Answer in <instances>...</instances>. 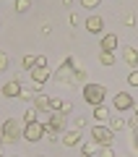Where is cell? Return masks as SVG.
Instances as JSON below:
<instances>
[{
	"label": "cell",
	"instance_id": "cell-1",
	"mask_svg": "<svg viewBox=\"0 0 138 157\" xmlns=\"http://www.w3.org/2000/svg\"><path fill=\"white\" fill-rule=\"evenodd\" d=\"M24 126H26V123H21V121H13V118H8L5 123L0 126V139L5 141V144H11V141L21 139V136H24Z\"/></svg>",
	"mask_w": 138,
	"mask_h": 157
},
{
	"label": "cell",
	"instance_id": "cell-2",
	"mask_svg": "<svg viewBox=\"0 0 138 157\" xmlns=\"http://www.w3.org/2000/svg\"><path fill=\"white\" fill-rule=\"evenodd\" d=\"M104 97H107V89L102 84H83V100H86L91 107L104 105Z\"/></svg>",
	"mask_w": 138,
	"mask_h": 157
},
{
	"label": "cell",
	"instance_id": "cell-3",
	"mask_svg": "<svg viewBox=\"0 0 138 157\" xmlns=\"http://www.w3.org/2000/svg\"><path fill=\"white\" fill-rule=\"evenodd\" d=\"M65 113H60V110H55V113H47V121H44V131L47 134H57L60 136L63 131H65Z\"/></svg>",
	"mask_w": 138,
	"mask_h": 157
},
{
	"label": "cell",
	"instance_id": "cell-4",
	"mask_svg": "<svg viewBox=\"0 0 138 157\" xmlns=\"http://www.w3.org/2000/svg\"><path fill=\"white\" fill-rule=\"evenodd\" d=\"M91 141H96V147H112L115 131H112L110 126H94V128H91Z\"/></svg>",
	"mask_w": 138,
	"mask_h": 157
},
{
	"label": "cell",
	"instance_id": "cell-5",
	"mask_svg": "<svg viewBox=\"0 0 138 157\" xmlns=\"http://www.w3.org/2000/svg\"><path fill=\"white\" fill-rule=\"evenodd\" d=\"M55 78L63 81V84H73V78H76V58H65L63 66L55 71Z\"/></svg>",
	"mask_w": 138,
	"mask_h": 157
},
{
	"label": "cell",
	"instance_id": "cell-6",
	"mask_svg": "<svg viewBox=\"0 0 138 157\" xmlns=\"http://www.w3.org/2000/svg\"><path fill=\"white\" fill-rule=\"evenodd\" d=\"M24 139L26 141H39V139H44V123L42 121H34V123H26L24 126Z\"/></svg>",
	"mask_w": 138,
	"mask_h": 157
},
{
	"label": "cell",
	"instance_id": "cell-7",
	"mask_svg": "<svg viewBox=\"0 0 138 157\" xmlns=\"http://www.w3.org/2000/svg\"><path fill=\"white\" fill-rule=\"evenodd\" d=\"M133 105H136V102H133V97L128 94V92H117L115 94V110L120 113V110H133Z\"/></svg>",
	"mask_w": 138,
	"mask_h": 157
},
{
	"label": "cell",
	"instance_id": "cell-8",
	"mask_svg": "<svg viewBox=\"0 0 138 157\" xmlns=\"http://www.w3.org/2000/svg\"><path fill=\"white\" fill-rule=\"evenodd\" d=\"M21 89H24V86H21V81H18V78L5 81V84L0 86V92H3L5 97H11V100H13V97H21Z\"/></svg>",
	"mask_w": 138,
	"mask_h": 157
},
{
	"label": "cell",
	"instance_id": "cell-9",
	"mask_svg": "<svg viewBox=\"0 0 138 157\" xmlns=\"http://www.w3.org/2000/svg\"><path fill=\"white\" fill-rule=\"evenodd\" d=\"M29 76H31V81L37 86H42V84H47V81H50V68H31V71H29Z\"/></svg>",
	"mask_w": 138,
	"mask_h": 157
},
{
	"label": "cell",
	"instance_id": "cell-10",
	"mask_svg": "<svg viewBox=\"0 0 138 157\" xmlns=\"http://www.w3.org/2000/svg\"><path fill=\"white\" fill-rule=\"evenodd\" d=\"M60 141H63V144H65V147H78V144H81V131H78V128H71V131H63Z\"/></svg>",
	"mask_w": 138,
	"mask_h": 157
},
{
	"label": "cell",
	"instance_id": "cell-11",
	"mask_svg": "<svg viewBox=\"0 0 138 157\" xmlns=\"http://www.w3.org/2000/svg\"><path fill=\"white\" fill-rule=\"evenodd\" d=\"M50 100H52V94L37 92V94H34V107H37L39 113H50Z\"/></svg>",
	"mask_w": 138,
	"mask_h": 157
},
{
	"label": "cell",
	"instance_id": "cell-12",
	"mask_svg": "<svg viewBox=\"0 0 138 157\" xmlns=\"http://www.w3.org/2000/svg\"><path fill=\"white\" fill-rule=\"evenodd\" d=\"M99 47H102L104 52H115V50H117V34H102Z\"/></svg>",
	"mask_w": 138,
	"mask_h": 157
},
{
	"label": "cell",
	"instance_id": "cell-13",
	"mask_svg": "<svg viewBox=\"0 0 138 157\" xmlns=\"http://www.w3.org/2000/svg\"><path fill=\"white\" fill-rule=\"evenodd\" d=\"M86 29L91 34H102V32H104V21H102V16H89L86 18Z\"/></svg>",
	"mask_w": 138,
	"mask_h": 157
},
{
	"label": "cell",
	"instance_id": "cell-14",
	"mask_svg": "<svg viewBox=\"0 0 138 157\" xmlns=\"http://www.w3.org/2000/svg\"><path fill=\"white\" fill-rule=\"evenodd\" d=\"M122 60H125L128 66L136 68L138 66V50H136V47H125V50H122Z\"/></svg>",
	"mask_w": 138,
	"mask_h": 157
},
{
	"label": "cell",
	"instance_id": "cell-15",
	"mask_svg": "<svg viewBox=\"0 0 138 157\" xmlns=\"http://www.w3.org/2000/svg\"><path fill=\"white\" fill-rule=\"evenodd\" d=\"M115 60H117L115 52H104V50L99 52V63H102V66H115Z\"/></svg>",
	"mask_w": 138,
	"mask_h": 157
},
{
	"label": "cell",
	"instance_id": "cell-16",
	"mask_svg": "<svg viewBox=\"0 0 138 157\" xmlns=\"http://www.w3.org/2000/svg\"><path fill=\"white\" fill-rule=\"evenodd\" d=\"M37 115H39V110H37L34 105H29L26 113H24V123H34V121H37Z\"/></svg>",
	"mask_w": 138,
	"mask_h": 157
},
{
	"label": "cell",
	"instance_id": "cell-17",
	"mask_svg": "<svg viewBox=\"0 0 138 157\" xmlns=\"http://www.w3.org/2000/svg\"><path fill=\"white\" fill-rule=\"evenodd\" d=\"M125 126H128V121H125V118L112 115V121H110V128H112V131H120V128H125Z\"/></svg>",
	"mask_w": 138,
	"mask_h": 157
},
{
	"label": "cell",
	"instance_id": "cell-18",
	"mask_svg": "<svg viewBox=\"0 0 138 157\" xmlns=\"http://www.w3.org/2000/svg\"><path fill=\"white\" fill-rule=\"evenodd\" d=\"M94 152H96V141H86V144H81V155L91 157Z\"/></svg>",
	"mask_w": 138,
	"mask_h": 157
},
{
	"label": "cell",
	"instance_id": "cell-19",
	"mask_svg": "<svg viewBox=\"0 0 138 157\" xmlns=\"http://www.w3.org/2000/svg\"><path fill=\"white\" fill-rule=\"evenodd\" d=\"M94 118H96V121H107V118H110V110H107L104 105L94 107Z\"/></svg>",
	"mask_w": 138,
	"mask_h": 157
},
{
	"label": "cell",
	"instance_id": "cell-20",
	"mask_svg": "<svg viewBox=\"0 0 138 157\" xmlns=\"http://www.w3.org/2000/svg\"><path fill=\"white\" fill-rule=\"evenodd\" d=\"M63 105H65V102H63L60 97H55V94H52V100H50V113H55V110H63Z\"/></svg>",
	"mask_w": 138,
	"mask_h": 157
},
{
	"label": "cell",
	"instance_id": "cell-21",
	"mask_svg": "<svg viewBox=\"0 0 138 157\" xmlns=\"http://www.w3.org/2000/svg\"><path fill=\"white\" fill-rule=\"evenodd\" d=\"M31 8V0H16V11L18 13H26Z\"/></svg>",
	"mask_w": 138,
	"mask_h": 157
},
{
	"label": "cell",
	"instance_id": "cell-22",
	"mask_svg": "<svg viewBox=\"0 0 138 157\" xmlns=\"http://www.w3.org/2000/svg\"><path fill=\"white\" fill-rule=\"evenodd\" d=\"M128 84H130V86H138V68H133V71L128 73Z\"/></svg>",
	"mask_w": 138,
	"mask_h": 157
},
{
	"label": "cell",
	"instance_id": "cell-23",
	"mask_svg": "<svg viewBox=\"0 0 138 157\" xmlns=\"http://www.w3.org/2000/svg\"><path fill=\"white\" fill-rule=\"evenodd\" d=\"M34 60H37V55H24V68H29V71H31V68H34Z\"/></svg>",
	"mask_w": 138,
	"mask_h": 157
},
{
	"label": "cell",
	"instance_id": "cell-24",
	"mask_svg": "<svg viewBox=\"0 0 138 157\" xmlns=\"http://www.w3.org/2000/svg\"><path fill=\"white\" fill-rule=\"evenodd\" d=\"M5 68H8V52L0 50V71H5Z\"/></svg>",
	"mask_w": 138,
	"mask_h": 157
},
{
	"label": "cell",
	"instance_id": "cell-25",
	"mask_svg": "<svg viewBox=\"0 0 138 157\" xmlns=\"http://www.w3.org/2000/svg\"><path fill=\"white\" fill-rule=\"evenodd\" d=\"M76 81H86V68H76V78H73V84Z\"/></svg>",
	"mask_w": 138,
	"mask_h": 157
},
{
	"label": "cell",
	"instance_id": "cell-26",
	"mask_svg": "<svg viewBox=\"0 0 138 157\" xmlns=\"http://www.w3.org/2000/svg\"><path fill=\"white\" fill-rule=\"evenodd\" d=\"M122 24H125V26H133V24H136V16H133V13H125V16H122Z\"/></svg>",
	"mask_w": 138,
	"mask_h": 157
},
{
	"label": "cell",
	"instance_id": "cell-27",
	"mask_svg": "<svg viewBox=\"0 0 138 157\" xmlns=\"http://www.w3.org/2000/svg\"><path fill=\"white\" fill-rule=\"evenodd\" d=\"M47 68V58H44V55H37V60H34V68Z\"/></svg>",
	"mask_w": 138,
	"mask_h": 157
},
{
	"label": "cell",
	"instance_id": "cell-28",
	"mask_svg": "<svg viewBox=\"0 0 138 157\" xmlns=\"http://www.w3.org/2000/svg\"><path fill=\"white\" fill-rule=\"evenodd\" d=\"M99 157H117V155H115V152H112V147H102Z\"/></svg>",
	"mask_w": 138,
	"mask_h": 157
},
{
	"label": "cell",
	"instance_id": "cell-29",
	"mask_svg": "<svg viewBox=\"0 0 138 157\" xmlns=\"http://www.w3.org/2000/svg\"><path fill=\"white\" fill-rule=\"evenodd\" d=\"M99 3H102V0H81V6H83V8H96Z\"/></svg>",
	"mask_w": 138,
	"mask_h": 157
},
{
	"label": "cell",
	"instance_id": "cell-30",
	"mask_svg": "<svg viewBox=\"0 0 138 157\" xmlns=\"http://www.w3.org/2000/svg\"><path fill=\"white\" fill-rule=\"evenodd\" d=\"M34 94H37L34 89H21V97H24V100H34Z\"/></svg>",
	"mask_w": 138,
	"mask_h": 157
},
{
	"label": "cell",
	"instance_id": "cell-31",
	"mask_svg": "<svg viewBox=\"0 0 138 157\" xmlns=\"http://www.w3.org/2000/svg\"><path fill=\"white\" fill-rule=\"evenodd\" d=\"M73 128H78V131H81V128H83V118H81V115H78V118H76V126H73Z\"/></svg>",
	"mask_w": 138,
	"mask_h": 157
},
{
	"label": "cell",
	"instance_id": "cell-32",
	"mask_svg": "<svg viewBox=\"0 0 138 157\" xmlns=\"http://www.w3.org/2000/svg\"><path fill=\"white\" fill-rule=\"evenodd\" d=\"M0 157H5V141L0 139Z\"/></svg>",
	"mask_w": 138,
	"mask_h": 157
},
{
	"label": "cell",
	"instance_id": "cell-33",
	"mask_svg": "<svg viewBox=\"0 0 138 157\" xmlns=\"http://www.w3.org/2000/svg\"><path fill=\"white\" fill-rule=\"evenodd\" d=\"M133 147L138 149V128H136V134H133Z\"/></svg>",
	"mask_w": 138,
	"mask_h": 157
},
{
	"label": "cell",
	"instance_id": "cell-34",
	"mask_svg": "<svg viewBox=\"0 0 138 157\" xmlns=\"http://www.w3.org/2000/svg\"><path fill=\"white\" fill-rule=\"evenodd\" d=\"M39 157H50V155H39Z\"/></svg>",
	"mask_w": 138,
	"mask_h": 157
}]
</instances>
